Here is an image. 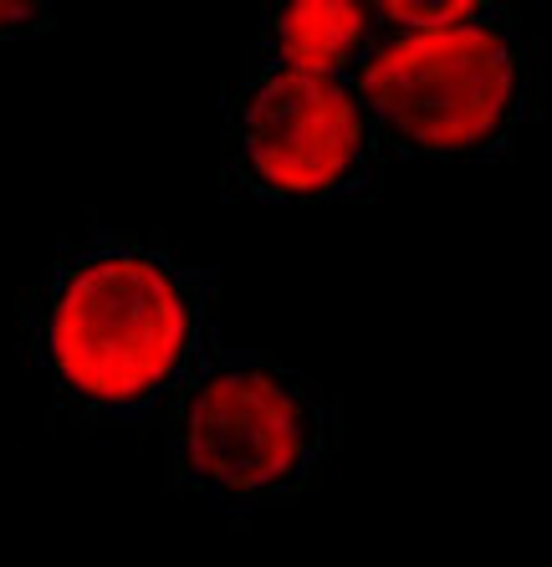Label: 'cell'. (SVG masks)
I'll return each mask as SVG.
<instances>
[{
  "label": "cell",
  "instance_id": "cell-1",
  "mask_svg": "<svg viewBox=\"0 0 552 567\" xmlns=\"http://www.w3.org/2000/svg\"><path fill=\"white\" fill-rule=\"evenodd\" d=\"M215 266L159 236L88 225L21 291V353L57 424L82 435L159 430L215 343Z\"/></svg>",
  "mask_w": 552,
  "mask_h": 567
},
{
  "label": "cell",
  "instance_id": "cell-2",
  "mask_svg": "<svg viewBox=\"0 0 552 567\" xmlns=\"http://www.w3.org/2000/svg\"><path fill=\"white\" fill-rule=\"evenodd\" d=\"M384 158H512L538 107V47L501 0H395L354 72Z\"/></svg>",
  "mask_w": 552,
  "mask_h": 567
},
{
  "label": "cell",
  "instance_id": "cell-3",
  "mask_svg": "<svg viewBox=\"0 0 552 567\" xmlns=\"http://www.w3.org/2000/svg\"><path fill=\"white\" fill-rule=\"evenodd\" d=\"M159 435L170 491L225 516H256L303 502L317 486L338 414L303 369L262 348L211 343Z\"/></svg>",
  "mask_w": 552,
  "mask_h": 567
},
{
  "label": "cell",
  "instance_id": "cell-4",
  "mask_svg": "<svg viewBox=\"0 0 552 567\" xmlns=\"http://www.w3.org/2000/svg\"><path fill=\"white\" fill-rule=\"evenodd\" d=\"M384 148L348 78L241 56L221 103V185L262 205L374 199Z\"/></svg>",
  "mask_w": 552,
  "mask_h": 567
},
{
  "label": "cell",
  "instance_id": "cell-5",
  "mask_svg": "<svg viewBox=\"0 0 552 567\" xmlns=\"http://www.w3.org/2000/svg\"><path fill=\"white\" fill-rule=\"evenodd\" d=\"M379 37V6H328V0H276L262 11V27L241 47L246 62L297 66L323 78H348L364 66Z\"/></svg>",
  "mask_w": 552,
  "mask_h": 567
},
{
  "label": "cell",
  "instance_id": "cell-6",
  "mask_svg": "<svg viewBox=\"0 0 552 567\" xmlns=\"http://www.w3.org/2000/svg\"><path fill=\"white\" fill-rule=\"evenodd\" d=\"M52 27H57V11L47 0H27V6H6V0H0V41L47 37Z\"/></svg>",
  "mask_w": 552,
  "mask_h": 567
}]
</instances>
